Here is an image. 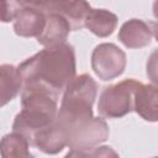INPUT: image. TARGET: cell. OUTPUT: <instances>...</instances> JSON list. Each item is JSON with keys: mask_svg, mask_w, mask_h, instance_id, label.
Masks as SVG:
<instances>
[{"mask_svg": "<svg viewBox=\"0 0 158 158\" xmlns=\"http://www.w3.org/2000/svg\"><path fill=\"white\" fill-rule=\"evenodd\" d=\"M17 70L22 86L41 85L59 95L77 73L74 47L67 42L46 47L20 63Z\"/></svg>", "mask_w": 158, "mask_h": 158, "instance_id": "cell-1", "label": "cell"}, {"mask_svg": "<svg viewBox=\"0 0 158 158\" xmlns=\"http://www.w3.org/2000/svg\"><path fill=\"white\" fill-rule=\"evenodd\" d=\"M63 128L67 136V146L70 149H93L105 142L110 135L109 126L102 117H91Z\"/></svg>", "mask_w": 158, "mask_h": 158, "instance_id": "cell-5", "label": "cell"}, {"mask_svg": "<svg viewBox=\"0 0 158 158\" xmlns=\"http://www.w3.org/2000/svg\"><path fill=\"white\" fill-rule=\"evenodd\" d=\"M22 6L23 1H0V22L14 21Z\"/></svg>", "mask_w": 158, "mask_h": 158, "instance_id": "cell-16", "label": "cell"}, {"mask_svg": "<svg viewBox=\"0 0 158 158\" xmlns=\"http://www.w3.org/2000/svg\"><path fill=\"white\" fill-rule=\"evenodd\" d=\"M90 158H120L118 153L110 146H98L89 152Z\"/></svg>", "mask_w": 158, "mask_h": 158, "instance_id": "cell-17", "label": "cell"}, {"mask_svg": "<svg viewBox=\"0 0 158 158\" xmlns=\"http://www.w3.org/2000/svg\"><path fill=\"white\" fill-rule=\"evenodd\" d=\"M64 158H90V154L88 151H81V149H70Z\"/></svg>", "mask_w": 158, "mask_h": 158, "instance_id": "cell-18", "label": "cell"}, {"mask_svg": "<svg viewBox=\"0 0 158 158\" xmlns=\"http://www.w3.org/2000/svg\"><path fill=\"white\" fill-rule=\"evenodd\" d=\"M30 144L35 146L37 149L46 154H57L62 152L67 146L65 131L56 118V121L51 126L36 132L32 136Z\"/></svg>", "mask_w": 158, "mask_h": 158, "instance_id": "cell-10", "label": "cell"}, {"mask_svg": "<svg viewBox=\"0 0 158 158\" xmlns=\"http://www.w3.org/2000/svg\"><path fill=\"white\" fill-rule=\"evenodd\" d=\"M158 91L156 84H143L138 81L133 91V111L143 120L149 122L157 121Z\"/></svg>", "mask_w": 158, "mask_h": 158, "instance_id": "cell-11", "label": "cell"}, {"mask_svg": "<svg viewBox=\"0 0 158 158\" xmlns=\"http://www.w3.org/2000/svg\"><path fill=\"white\" fill-rule=\"evenodd\" d=\"M156 36V25L141 19H131L122 23L118 30L120 42L131 49H139L151 44Z\"/></svg>", "mask_w": 158, "mask_h": 158, "instance_id": "cell-8", "label": "cell"}, {"mask_svg": "<svg viewBox=\"0 0 158 158\" xmlns=\"http://www.w3.org/2000/svg\"><path fill=\"white\" fill-rule=\"evenodd\" d=\"M98 84L89 74L75 75L63 90V98L57 112V122L62 127L94 117L93 104L96 99Z\"/></svg>", "mask_w": 158, "mask_h": 158, "instance_id": "cell-3", "label": "cell"}, {"mask_svg": "<svg viewBox=\"0 0 158 158\" xmlns=\"http://www.w3.org/2000/svg\"><path fill=\"white\" fill-rule=\"evenodd\" d=\"M46 15L33 7L30 1H23V6L14 20V31L20 37H38L43 31Z\"/></svg>", "mask_w": 158, "mask_h": 158, "instance_id": "cell-9", "label": "cell"}, {"mask_svg": "<svg viewBox=\"0 0 158 158\" xmlns=\"http://www.w3.org/2000/svg\"><path fill=\"white\" fill-rule=\"evenodd\" d=\"M22 90V80L17 67L0 64V107L12 101Z\"/></svg>", "mask_w": 158, "mask_h": 158, "instance_id": "cell-14", "label": "cell"}, {"mask_svg": "<svg viewBox=\"0 0 158 158\" xmlns=\"http://www.w3.org/2000/svg\"><path fill=\"white\" fill-rule=\"evenodd\" d=\"M126 63V53L115 43H100L91 53V69L104 81L120 77L125 72Z\"/></svg>", "mask_w": 158, "mask_h": 158, "instance_id": "cell-6", "label": "cell"}, {"mask_svg": "<svg viewBox=\"0 0 158 158\" xmlns=\"http://www.w3.org/2000/svg\"><path fill=\"white\" fill-rule=\"evenodd\" d=\"M70 31V26L63 16L58 14H46V23L43 31L37 37V42L44 48L63 44Z\"/></svg>", "mask_w": 158, "mask_h": 158, "instance_id": "cell-12", "label": "cell"}, {"mask_svg": "<svg viewBox=\"0 0 158 158\" xmlns=\"http://www.w3.org/2000/svg\"><path fill=\"white\" fill-rule=\"evenodd\" d=\"M153 158H157V157H153Z\"/></svg>", "mask_w": 158, "mask_h": 158, "instance_id": "cell-19", "label": "cell"}, {"mask_svg": "<svg viewBox=\"0 0 158 158\" xmlns=\"http://www.w3.org/2000/svg\"><path fill=\"white\" fill-rule=\"evenodd\" d=\"M138 80L130 78L105 86L99 96L98 111L104 118H121L133 111V91Z\"/></svg>", "mask_w": 158, "mask_h": 158, "instance_id": "cell-4", "label": "cell"}, {"mask_svg": "<svg viewBox=\"0 0 158 158\" xmlns=\"http://www.w3.org/2000/svg\"><path fill=\"white\" fill-rule=\"evenodd\" d=\"M118 17L106 9H90L85 17L84 27L98 37H109L117 27Z\"/></svg>", "mask_w": 158, "mask_h": 158, "instance_id": "cell-13", "label": "cell"}, {"mask_svg": "<svg viewBox=\"0 0 158 158\" xmlns=\"http://www.w3.org/2000/svg\"><path fill=\"white\" fill-rule=\"evenodd\" d=\"M58 96V94L41 85L22 86V109L15 116L12 131L25 136L30 142L36 132L51 126L56 121Z\"/></svg>", "mask_w": 158, "mask_h": 158, "instance_id": "cell-2", "label": "cell"}, {"mask_svg": "<svg viewBox=\"0 0 158 158\" xmlns=\"http://www.w3.org/2000/svg\"><path fill=\"white\" fill-rule=\"evenodd\" d=\"M37 10L46 14H58L63 16L72 31H78L84 27V21L91 6L86 1H30Z\"/></svg>", "mask_w": 158, "mask_h": 158, "instance_id": "cell-7", "label": "cell"}, {"mask_svg": "<svg viewBox=\"0 0 158 158\" xmlns=\"http://www.w3.org/2000/svg\"><path fill=\"white\" fill-rule=\"evenodd\" d=\"M30 146L25 136L12 131L0 139V158H33Z\"/></svg>", "mask_w": 158, "mask_h": 158, "instance_id": "cell-15", "label": "cell"}]
</instances>
